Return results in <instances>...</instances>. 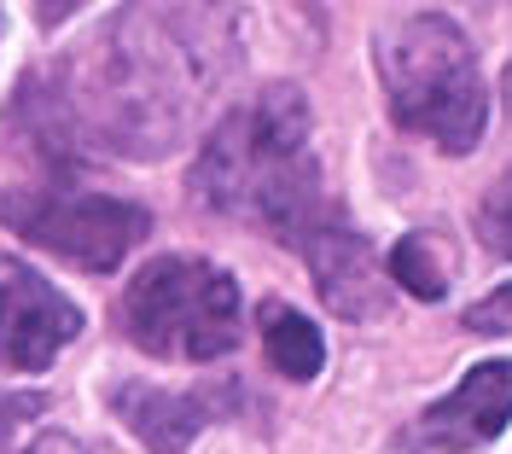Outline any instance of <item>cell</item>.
<instances>
[{
  "label": "cell",
  "mask_w": 512,
  "mask_h": 454,
  "mask_svg": "<svg viewBox=\"0 0 512 454\" xmlns=\"http://www.w3.org/2000/svg\"><path fill=\"white\" fill-rule=\"evenodd\" d=\"M507 99H512V70H507Z\"/></svg>",
  "instance_id": "2e32d148"
},
{
  "label": "cell",
  "mask_w": 512,
  "mask_h": 454,
  "mask_svg": "<svg viewBox=\"0 0 512 454\" xmlns=\"http://www.w3.org/2000/svg\"><path fill=\"white\" fill-rule=\"evenodd\" d=\"M256 321H262V350H268V361H274L286 379H315L320 367H326V344H320V332L303 321L297 309L262 303Z\"/></svg>",
  "instance_id": "30bf717a"
},
{
  "label": "cell",
  "mask_w": 512,
  "mask_h": 454,
  "mask_svg": "<svg viewBox=\"0 0 512 454\" xmlns=\"http://www.w3.org/2000/svg\"><path fill=\"white\" fill-rule=\"evenodd\" d=\"M0 222L88 274H111L152 233V216L140 204L88 187H18L0 198Z\"/></svg>",
  "instance_id": "5b68a950"
},
{
  "label": "cell",
  "mask_w": 512,
  "mask_h": 454,
  "mask_svg": "<svg viewBox=\"0 0 512 454\" xmlns=\"http://www.w3.org/2000/svg\"><path fill=\"white\" fill-rule=\"evenodd\" d=\"M105 402L117 408V420H123L152 454H181L192 437L233 402V390L204 396V390H163V385H152V379H117V385L105 390Z\"/></svg>",
  "instance_id": "9c48e42d"
},
{
  "label": "cell",
  "mask_w": 512,
  "mask_h": 454,
  "mask_svg": "<svg viewBox=\"0 0 512 454\" xmlns=\"http://www.w3.org/2000/svg\"><path fill=\"white\" fill-rule=\"evenodd\" d=\"M30 454H82V443H70V437H41Z\"/></svg>",
  "instance_id": "9a60e30c"
},
{
  "label": "cell",
  "mask_w": 512,
  "mask_h": 454,
  "mask_svg": "<svg viewBox=\"0 0 512 454\" xmlns=\"http://www.w3.org/2000/svg\"><path fill=\"white\" fill-rule=\"evenodd\" d=\"M222 41L227 18L216 12H117L70 53V65H59L47 117L76 146L163 158L192 129L198 99L216 88Z\"/></svg>",
  "instance_id": "6da1fadb"
},
{
  "label": "cell",
  "mask_w": 512,
  "mask_h": 454,
  "mask_svg": "<svg viewBox=\"0 0 512 454\" xmlns=\"http://www.w3.org/2000/svg\"><path fill=\"white\" fill-rule=\"evenodd\" d=\"M448 268H454V262L443 257V239H437V233H402L396 251H390V262H384V274H390L396 286H408L414 297H425V303H437V297L448 292Z\"/></svg>",
  "instance_id": "8fae6325"
},
{
  "label": "cell",
  "mask_w": 512,
  "mask_h": 454,
  "mask_svg": "<svg viewBox=\"0 0 512 454\" xmlns=\"http://www.w3.org/2000/svg\"><path fill=\"white\" fill-rule=\"evenodd\" d=\"M291 251H303L309 274H315V292L332 315H344V321H379L384 309H390V274H384V262L338 216L309 227Z\"/></svg>",
  "instance_id": "52a82bcc"
},
{
  "label": "cell",
  "mask_w": 512,
  "mask_h": 454,
  "mask_svg": "<svg viewBox=\"0 0 512 454\" xmlns=\"http://www.w3.org/2000/svg\"><path fill=\"white\" fill-rule=\"evenodd\" d=\"M466 332H512V280L466 309Z\"/></svg>",
  "instance_id": "5bb4252c"
},
{
  "label": "cell",
  "mask_w": 512,
  "mask_h": 454,
  "mask_svg": "<svg viewBox=\"0 0 512 454\" xmlns=\"http://www.w3.org/2000/svg\"><path fill=\"white\" fill-rule=\"evenodd\" d=\"M117 332L158 361H216L245 338V297L216 262L158 257L123 286Z\"/></svg>",
  "instance_id": "277c9868"
},
{
  "label": "cell",
  "mask_w": 512,
  "mask_h": 454,
  "mask_svg": "<svg viewBox=\"0 0 512 454\" xmlns=\"http://www.w3.org/2000/svg\"><path fill=\"white\" fill-rule=\"evenodd\" d=\"M82 332V309L30 262L0 257V367L41 373Z\"/></svg>",
  "instance_id": "8992f818"
},
{
  "label": "cell",
  "mask_w": 512,
  "mask_h": 454,
  "mask_svg": "<svg viewBox=\"0 0 512 454\" xmlns=\"http://www.w3.org/2000/svg\"><path fill=\"white\" fill-rule=\"evenodd\" d=\"M478 239L495 251V257H512V169L483 193V204H478Z\"/></svg>",
  "instance_id": "7c38bea8"
},
{
  "label": "cell",
  "mask_w": 512,
  "mask_h": 454,
  "mask_svg": "<svg viewBox=\"0 0 512 454\" xmlns=\"http://www.w3.org/2000/svg\"><path fill=\"white\" fill-rule=\"evenodd\" d=\"M192 193L222 216L268 227L286 245L326 222L332 210L320 187L315 117H309L303 88L280 82V88H262L251 105L227 111L198 146Z\"/></svg>",
  "instance_id": "7a4b0ae2"
},
{
  "label": "cell",
  "mask_w": 512,
  "mask_h": 454,
  "mask_svg": "<svg viewBox=\"0 0 512 454\" xmlns=\"http://www.w3.org/2000/svg\"><path fill=\"white\" fill-rule=\"evenodd\" d=\"M373 65L384 105L408 134H425L448 158H466L483 140L489 94L466 30L443 12H408L373 35Z\"/></svg>",
  "instance_id": "3957f363"
},
{
  "label": "cell",
  "mask_w": 512,
  "mask_h": 454,
  "mask_svg": "<svg viewBox=\"0 0 512 454\" xmlns=\"http://www.w3.org/2000/svg\"><path fill=\"white\" fill-rule=\"evenodd\" d=\"M507 425H512V356H495V361H478L437 408H425L414 437L419 449L431 454H466L495 443Z\"/></svg>",
  "instance_id": "ba28073f"
},
{
  "label": "cell",
  "mask_w": 512,
  "mask_h": 454,
  "mask_svg": "<svg viewBox=\"0 0 512 454\" xmlns=\"http://www.w3.org/2000/svg\"><path fill=\"white\" fill-rule=\"evenodd\" d=\"M41 414H47V396H35V390H0V454H30L24 437H30V425Z\"/></svg>",
  "instance_id": "4fadbf2b"
}]
</instances>
